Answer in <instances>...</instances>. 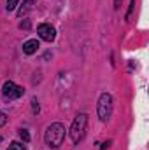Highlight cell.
I'll use <instances>...</instances> for the list:
<instances>
[{
  "mask_svg": "<svg viewBox=\"0 0 149 150\" xmlns=\"http://www.w3.org/2000/svg\"><path fill=\"white\" fill-rule=\"evenodd\" d=\"M133 9H135V0H130V9H128V12H126V19H128V18L132 16Z\"/></svg>",
  "mask_w": 149,
  "mask_h": 150,
  "instance_id": "cell-10",
  "label": "cell"
},
{
  "mask_svg": "<svg viewBox=\"0 0 149 150\" xmlns=\"http://www.w3.org/2000/svg\"><path fill=\"white\" fill-rule=\"evenodd\" d=\"M121 2H123V0H114V9H116V11L121 7Z\"/></svg>",
  "mask_w": 149,
  "mask_h": 150,
  "instance_id": "cell-13",
  "label": "cell"
},
{
  "mask_svg": "<svg viewBox=\"0 0 149 150\" xmlns=\"http://www.w3.org/2000/svg\"><path fill=\"white\" fill-rule=\"evenodd\" d=\"M97 113H98V119L102 122L109 120L112 115V96L109 93H102L100 98H98V105H97Z\"/></svg>",
  "mask_w": 149,
  "mask_h": 150,
  "instance_id": "cell-3",
  "label": "cell"
},
{
  "mask_svg": "<svg viewBox=\"0 0 149 150\" xmlns=\"http://www.w3.org/2000/svg\"><path fill=\"white\" fill-rule=\"evenodd\" d=\"M2 94H4V98H7V100H18L19 96L25 94V89H23L21 86H16L12 80H7V82H4V86H2Z\"/></svg>",
  "mask_w": 149,
  "mask_h": 150,
  "instance_id": "cell-4",
  "label": "cell"
},
{
  "mask_svg": "<svg viewBox=\"0 0 149 150\" xmlns=\"http://www.w3.org/2000/svg\"><path fill=\"white\" fill-rule=\"evenodd\" d=\"M0 143H2V136H0Z\"/></svg>",
  "mask_w": 149,
  "mask_h": 150,
  "instance_id": "cell-17",
  "label": "cell"
},
{
  "mask_svg": "<svg viewBox=\"0 0 149 150\" xmlns=\"http://www.w3.org/2000/svg\"><path fill=\"white\" fill-rule=\"evenodd\" d=\"M109 145H111V142H105V143H102V147H100V149L105 150V149H109Z\"/></svg>",
  "mask_w": 149,
  "mask_h": 150,
  "instance_id": "cell-15",
  "label": "cell"
},
{
  "mask_svg": "<svg viewBox=\"0 0 149 150\" xmlns=\"http://www.w3.org/2000/svg\"><path fill=\"white\" fill-rule=\"evenodd\" d=\"M25 4H27V5H30V7H32V5H34V4H35V0H25Z\"/></svg>",
  "mask_w": 149,
  "mask_h": 150,
  "instance_id": "cell-16",
  "label": "cell"
},
{
  "mask_svg": "<svg viewBox=\"0 0 149 150\" xmlns=\"http://www.w3.org/2000/svg\"><path fill=\"white\" fill-rule=\"evenodd\" d=\"M16 5H18V0H7V11H14L16 9Z\"/></svg>",
  "mask_w": 149,
  "mask_h": 150,
  "instance_id": "cell-9",
  "label": "cell"
},
{
  "mask_svg": "<svg viewBox=\"0 0 149 150\" xmlns=\"http://www.w3.org/2000/svg\"><path fill=\"white\" fill-rule=\"evenodd\" d=\"M32 105H34V113H39V101L34 98L32 100Z\"/></svg>",
  "mask_w": 149,
  "mask_h": 150,
  "instance_id": "cell-12",
  "label": "cell"
},
{
  "mask_svg": "<svg viewBox=\"0 0 149 150\" xmlns=\"http://www.w3.org/2000/svg\"><path fill=\"white\" fill-rule=\"evenodd\" d=\"M19 138H21L25 143H28V142H30V134H28V131H27V129H19Z\"/></svg>",
  "mask_w": 149,
  "mask_h": 150,
  "instance_id": "cell-8",
  "label": "cell"
},
{
  "mask_svg": "<svg viewBox=\"0 0 149 150\" xmlns=\"http://www.w3.org/2000/svg\"><path fill=\"white\" fill-rule=\"evenodd\" d=\"M37 33H39V37L42 38V40H46V42H53V40L56 38V30H54L51 25H47V23L39 25Z\"/></svg>",
  "mask_w": 149,
  "mask_h": 150,
  "instance_id": "cell-5",
  "label": "cell"
},
{
  "mask_svg": "<svg viewBox=\"0 0 149 150\" xmlns=\"http://www.w3.org/2000/svg\"><path fill=\"white\" fill-rule=\"evenodd\" d=\"M5 122H7V115H5V113L0 110V127H2V126H4Z\"/></svg>",
  "mask_w": 149,
  "mask_h": 150,
  "instance_id": "cell-11",
  "label": "cell"
},
{
  "mask_svg": "<svg viewBox=\"0 0 149 150\" xmlns=\"http://www.w3.org/2000/svg\"><path fill=\"white\" fill-rule=\"evenodd\" d=\"M19 28H30V23H28V21H25V23H21V25H19Z\"/></svg>",
  "mask_w": 149,
  "mask_h": 150,
  "instance_id": "cell-14",
  "label": "cell"
},
{
  "mask_svg": "<svg viewBox=\"0 0 149 150\" xmlns=\"http://www.w3.org/2000/svg\"><path fill=\"white\" fill-rule=\"evenodd\" d=\"M65 134H67V129L62 122H53L51 126H47L46 129V134H44V140H46V145L49 149H58L63 140H65Z\"/></svg>",
  "mask_w": 149,
  "mask_h": 150,
  "instance_id": "cell-1",
  "label": "cell"
},
{
  "mask_svg": "<svg viewBox=\"0 0 149 150\" xmlns=\"http://www.w3.org/2000/svg\"><path fill=\"white\" fill-rule=\"evenodd\" d=\"M86 126H88V115H86V113H77L75 119H74V122H72V126H70V131H69L70 140H72L74 145H77V143L84 138V134H86Z\"/></svg>",
  "mask_w": 149,
  "mask_h": 150,
  "instance_id": "cell-2",
  "label": "cell"
},
{
  "mask_svg": "<svg viewBox=\"0 0 149 150\" xmlns=\"http://www.w3.org/2000/svg\"><path fill=\"white\" fill-rule=\"evenodd\" d=\"M40 47V44H39L37 38H30V40H27L25 44H23V52L25 54H34V52H37V49Z\"/></svg>",
  "mask_w": 149,
  "mask_h": 150,
  "instance_id": "cell-6",
  "label": "cell"
},
{
  "mask_svg": "<svg viewBox=\"0 0 149 150\" xmlns=\"http://www.w3.org/2000/svg\"><path fill=\"white\" fill-rule=\"evenodd\" d=\"M7 150H27L25 149V145L23 143H19V142H12L11 145H9V149Z\"/></svg>",
  "mask_w": 149,
  "mask_h": 150,
  "instance_id": "cell-7",
  "label": "cell"
}]
</instances>
